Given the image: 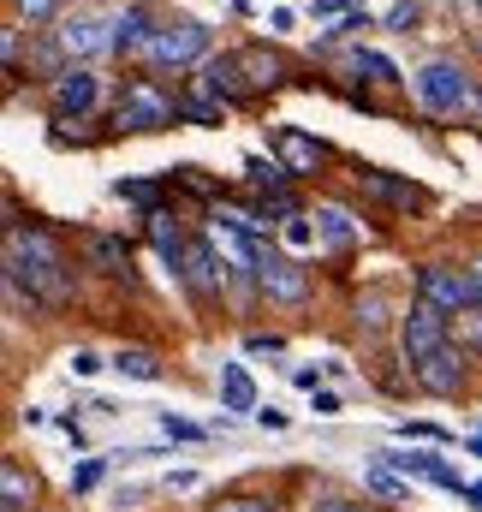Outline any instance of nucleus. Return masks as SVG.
I'll list each match as a JSON object with an SVG mask.
<instances>
[{"instance_id": "11", "label": "nucleus", "mask_w": 482, "mask_h": 512, "mask_svg": "<svg viewBox=\"0 0 482 512\" xmlns=\"http://www.w3.org/2000/svg\"><path fill=\"white\" fill-rule=\"evenodd\" d=\"M149 42H155V12H149V6L120 12L114 30H108V48H114V54H149Z\"/></svg>"}, {"instance_id": "13", "label": "nucleus", "mask_w": 482, "mask_h": 512, "mask_svg": "<svg viewBox=\"0 0 482 512\" xmlns=\"http://www.w3.org/2000/svg\"><path fill=\"white\" fill-rule=\"evenodd\" d=\"M358 179H363V191H375V197L393 203V209H417V203H423V185H405V179H393V173H381V167H363Z\"/></svg>"}, {"instance_id": "39", "label": "nucleus", "mask_w": 482, "mask_h": 512, "mask_svg": "<svg viewBox=\"0 0 482 512\" xmlns=\"http://www.w3.org/2000/svg\"><path fill=\"white\" fill-rule=\"evenodd\" d=\"M471 274H477V286H482V262H477V268H471Z\"/></svg>"}, {"instance_id": "34", "label": "nucleus", "mask_w": 482, "mask_h": 512, "mask_svg": "<svg viewBox=\"0 0 482 512\" xmlns=\"http://www.w3.org/2000/svg\"><path fill=\"white\" fill-rule=\"evenodd\" d=\"M96 370H102V358H96L90 346H84V352H72V376H96Z\"/></svg>"}, {"instance_id": "2", "label": "nucleus", "mask_w": 482, "mask_h": 512, "mask_svg": "<svg viewBox=\"0 0 482 512\" xmlns=\"http://www.w3.org/2000/svg\"><path fill=\"white\" fill-rule=\"evenodd\" d=\"M411 96H417V108L435 114V120H459V114H477L482 108L477 78H471L459 60H423V66L411 72Z\"/></svg>"}, {"instance_id": "18", "label": "nucleus", "mask_w": 482, "mask_h": 512, "mask_svg": "<svg viewBox=\"0 0 482 512\" xmlns=\"http://www.w3.org/2000/svg\"><path fill=\"white\" fill-rule=\"evenodd\" d=\"M149 239H155V251L167 256L173 268H185V251H191V245L179 239V221H173L167 209H155V215H149Z\"/></svg>"}, {"instance_id": "38", "label": "nucleus", "mask_w": 482, "mask_h": 512, "mask_svg": "<svg viewBox=\"0 0 482 512\" xmlns=\"http://www.w3.org/2000/svg\"><path fill=\"white\" fill-rule=\"evenodd\" d=\"M310 512H363V507H346V501H322V507H310Z\"/></svg>"}, {"instance_id": "20", "label": "nucleus", "mask_w": 482, "mask_h": 512, "mask_svg": "<svg viewBox=\"0 0 482 512\" xmlns=\"http://www.w3.org/2000/svg\"><path fill=\"white\" fill-rule=\"evenodd\" d=\"M316 233H322L328 245H352V239H358V221H352L340 203H322V209H316Z\"/></svg>"}, {"instance_id": "36", "label": "nucleus", "mask_w": 482, "mask_h": 512, "mask_svg": "<svg viewBox=\"0 0 482 512\" xmlns=\"http://www.w3.org/2000/svg\"><path fill=\"white\" fill-rule=\"evenodd\" d=\"M292 382H298V387H310V393H316V382H322V370H310V364H298V370H292Z\"/></svg>"}, {"instance_id": "12", "label": "nucleus", "mask_w": 482, "mask_h": 512, "mask_svg": "<svg viewBox=\"0 0 482 512\" xmlns=\"http://www.w3.org/2000/svg\"><path fill=\"white\" fill-rule=\"evenodd\" d=\"M274 155H280V167H286V173H316V167H322V143H316V137H304L298 126L274 131Z\"/></svg>"}, {"instance_id": "16", "label": "nucleus", "mask_w": 482, "mask_h": 512, "mask_svg": "<svg viewBox=\"0 0 482 512\" xmlns=\"http://www.w3.org/2000/svg\"><path fill=\"white\" fill-rule=\"evenodd\" d=\"M96 48H108V30L96 24V18H66L60 24V54H96Z\"/></svg>"}, {"instance_id": "14", "label": "nucleus", "mask_w": 482, "mask_h": 512, "mask_svg": "<svg viewBox=\"0 0 482 512\" xmlns=\"http://www.w3.org/2000/svg\"><path fill=\"white\" fill-rule=\"evenodd\" d=\"M215 245H191V251H185V280H191V292H197V298H215V292H221V268H215Z\"/></svg>"}, {"instance_id": "23", "label": "nucleus", "mask_w": 482, "mask_h": 512, "mask_svg": "<svg viewBox=\"0 0 482 512\" xmlns=\"http://www.w3.org/2000/svg\"><path fill=\"white\" fill-rule=\"evenodd\" d=\"M363 483H369L375 495H387V501H411V483H405V477H393L387 465H369V471H363Z\"/></svg>"}, {"instance_id": "31", "label": "nucleus", "mask_w": 482, "mask_h": 512, "mask_svg": "<svg viewBox=\"0 0 482 512\" xmlns=\"http://www.w3.org/2000/svg\"><path fill=\"white\" fill-rule=\"evenodd\" d=\"M114 191H120V197H131V203H155V185H149V179H120Z\"/></svg>"}, {"instance_id": "9", "label": "nucleus", "mask_w": 482, "mask_h": 512, "mask_svg": "<svg viewBox=\"0 0 482 512\" xmlns=\"http://www.w3.org/2000/svg\"><path fill=\"white\" fill-rule=\"evenodd\" d=\"M381 465H393V471H405V477H429V483H441V489H465L459 471H453L441 453H429V447H393V453H381Z\"/></svg>"}, {"instance_id": "30", "label": "nucleus", "mask_w": 482, "mask_h": 512, "mask_svg": "<svg viewBox=\"0 0 482 512\" xmlns=\"http://www.w3.org/2000/svg\"><path fill=\"white\" fill-rule=\"evenodd\" d=\"M18 12H24L30 24H48V18L60 12V0H18Z\"/></svg>"}, {"instance_id": "26", "label": "nucleus", "mask_w": 482, "mask_h": 512, "mask_svg": "<svg viewBox=\"0 0 482 512\" xmlns=\"http://www.w3.org/2000/svg\"><path fill=\"white\" fill-rule=\"evenodd\" d=\"M90 256H96V262H108L114 274H125V268H131V262H125V251L114 245V239H90Z\"/></svg>"}, {"instance_id": "6", "label": "nucleus", "mask_w": 482, "mask_h": 512, "mask_svg": "<svg viewBox=\"0 0 482 512\" xmlns=\"http://www.w3.org/2000/svg\"><path fill=\"white\" fill-rule=\"evenodd\" d=\"M209 245L233 262V274H244V280L256 274V280H262V262H268V251L256 245V233H250V227H239L233 215H215V227H209Z\"/></svg>"}, {"instance_id": "21", "label": "nucleus", "mask_w": 482, "mask_h": 512, "mask_svg": "<svg viewBox=\"0 0 482 512\" xmlns=\"http://www.w3.org/2000/svg\"><path fill=\"white\" fill-rule=\"evenodd\" d=\"M239 72H250V84H256V90H262V84H280V60H274V54H262V48H244Z\"/></svg>"}, {"instance_id": "1", "label": "nucleus", "mask_w": 482, "mask_h": 512, "mask_svg": "<svg viewBox=\"0 0 482 512\" xmlns=\"http://www.w3.org/2000/svg\"><path fill=\"white\" fill-rule=\"evenodd\" d=\"M6 280L12 292H30V304H66L72 298V262L42 227H12L6 239Z\"/></svg>"}, {"instance_id": "3", "label": "nucleus", "mask_w": 482, "mask_h": 512, "mask_svg": "<svg viewBox=\"0 0 482 512\" xmlns=\"http://www.w3.org/2000/svg\"><path fill=\"white\" fill-rule=\"evenodd\" d=\"M209 24H197V18H173V24H161L155 30V42H149V66H197V60H209Z\"/></svg>"}, {"instance_id": "19", "label": "nucleus", "mask_w": 482, "mask_h": 512, "mask_svg": "<svg viewBox=\"0 0 482 512\" xmlns=\"http://www.w3.org/2000/svg\"><path fill=\"white\" fill-rule=\"evenodd\" d=\"M114 370H120L125 382H161V358L143 352V346H120L114 352Z\"/></svg>"}, {"instance_id": "32", "label": "nucleus", "mask_w": 482, "mask_h": 512, "mask_svg": "<svg viewBox=\"0 0 482 512\" xmlns=\"http://www.w3.org/2000/svg\"><path fill=\"white\" fill-rule=\"evenodd\" d=\"M405 24H417V0H399V6L387 12V30H405Z\"/></svg>"}, {"instance_id": "10", "label": "nucleus", "mask_w": 482, "mask_h": 512, "mask_svg": "<svg viewBox=\"0 0 482 512\" xmlns=\"http://www.w3.org/2000/svg\"><path fill=\"white\" fill-rule=\"evenodd\" d=\"M262 292H268V298H280V304H304L310 280H304V268H298L292 256L268 251V262H262Z\"/></svg>"}, {"instance_id": "7", "label": "nucleus", "mask_w": 482, "mask_h": 512, "mask_svg": "<svg viewBox=\"0 0 482 512\" xmlns=\"http://www.w3.org/2000/svg\"><path fill=\"white\" fill-rule=\"evenodd\" d=\"M417 298L435 304V310H465V304H482V286H477V274L423 268V274H417Z\"/></svg>"}, {"instance_id": "17", "label": "nucleus", "mask_w": 482, "mask_h": 512, "mask_svg": "<svg viewBox=\"0 0 482 512\" xmlns=\"http://www.w3.org/2000/svg\"><path fill=\"white\" fill-rule=\"evenodd\" d=\"M221 405L227 411H256V382L244 364H221Z\"/></svg>"}, {"instance_id": "37", "label": "nucleus", "mask_w": 482, "mask_h": 512, "mask_svg": "<svg viewBox=\"0 0 482 512\" xmlns=\"http://www.w3.org/2000/svg\"><path fill=\"white\" fill-rule=\"evenodd\" d=\"M256 423H262V429H286V411H274V405H268V411H256Z\"/></svg>"}, {"instance_id": "25", "label": "nucleus", "mask_w": 482, "mask_h": 512, "mask_svg": "<svg viewBox=\"0 0 482 512\" xmlns=\"http://www.w3.org/2000/svg\"><path fill=\"white\" fill-rule=\"evenodd\" d=\"M280 179H292V173H286V167H274V161H250V185L280 191Z\"/></svg>"}, {"instance_id": "35", "label": "nucleus", "mask_w": 482, "mask_h": 512, "mask_svg": "<svg viewBox=\"0 0 482 512\" xmlns=\"http://www.w3.org/2000/svg\"><path fill=\"white\" fill-rule=\"evenodd\" d=\"M215 512H274V507L268 501H221Z\"/></svg>"}, {"instance_id": "8", "label": "nucleus", "mask_w": 482, "mask_h": 512, "mask_svg": "<svg viewBox=\"0 0 482 512\" xmlns=\"http://www.w3.org/2000/svg\"><path fill=\"white\" fill-rule=\"evenodd\" d=\"M96 102H102V78H96L90 66H66V72L54 78V114H60V120H84Z\"/></svg>"}, {"instance_id": "5", "label": "nucleus", "mask_w": 482, "mask_h": 512, "mask_svg": "<svg viewBox=\"0 0 482 512\" xmlns=\"http://www.w3.org/2000/svg\"><path fill=\"white\" fill-rule=\"evenodd\" d=\"M179 120V102H167L149 78H131L120 96V108H114V126L120 131H161Z\"/></svg>"}, {"instance_id": "4", "label": "nucleus", "mask_w": 482, "mask_h": 512, "mask_svg": "<svg viewBox=\"0 0 482 512\" xmlns=\"http://www.w3.org/2000/svg\"><path fill=\"white\" fill-rule=\"evenodd\" d=\"M399 352H405V364H411V376L429 364V358H441L447 352V316L435 310V304H411V316H405V328H399Z\"/></svg>"}, {"instance_id": "22", "label": "nucleus", "mask_w": 482, "mask_h": 512, "mask_svg": "<svg viewBox=\"0 0 482 512\" xmlns=\"http://www.w3.org/2000/svg\"><path fill=\"white\" fill-rule=\"evenodd\" d=\"M0 495H6V512H18V507H30V495H36V483L18 471V465H6L0 471Z\"/></svg>"}, {"instance_id": "40", "label": "nucleus", "mask_w": 482, "mask_h": 512, "mask_svg": "<svg viewBox=\"0 0 482 512\" xmlns=\"http://www.w3.org/2000/svg\"><path fill=\"white\" fill-rule=\"evenodd\" d=\"M477 6H482V0H477Z\"/></svg>"}, {"instance_id": "33", "label": "nucleus", "mask_w": 482, "mask_h": 512, "mask_svg": "<svg viewBox=\"0 0 482 512\" xmlns=\"http://www.w3.org/2000/svg\"><path fill=\"white\" fill-rule=\"evenodd\" d=\"M310 405H316V417H340V393H328V387H316Z\"/></svg>"}, {"instance_id": "24", "label": "nucleus", "mask_w": 482, "mask_h": 512, "mask_svg": "<svg viewBox=\"0 0 482 512\" xmlns=\"http://www.w3.org/2000/svg\"><path fill=\"white\" fill-rule=\"evenodd\" d=\"M358 72H369L375 84H399V66H393L387 54H375V48H363L358 54Z\"/></svg>"}, {"instance_id": "29", "label": "nucleus", "mask_w": 482, "mask_h": 512, "mask_svg": "<svg viewBox=\"0 0 482 512\" xmlns=\"http://www.w3.org/2000/svg\"><path fill=\"white\" fill-rule=\"evenodd\" d=\"M161 429H167L173 441H203V429H197V423H185V417H173V411H161Z\"/></svg>"}, {"instance_id": "15", "label": "nucleus", "mask_w": 482, "mask_h": 512, "mask_svg": "<svg viewBox=\"0 0 482 512\" xmlns=\"http://www.w3.org/2000/svg\"><path fill=\"white\" fill-rule=\"evenodd\" d=\"M417 382L429 387V393H453V387L465 382V352H459V346H447L441 358H429V364L417 370Z\"/></svg>"}, {"instance_id": "28", "label": "nucleus", "mask_w": 482, "mask_h": 512, "mask_svg": "<svg viewBox=\"0 0 482 512\" xmlns=\"http://www.w3.org/2000/svg\"><path fill=\"white\" fill-rule=\"evenodd\" d=\"M102 471H108V459H84V465L72 471V489H78V495H84V489H96V483H102Z\"/></svg>"}, {"instance_id": "27", "label": "nucleus", "mask_w": 482, "mask_h": 512, "mask_svg": "<svg viewBox=\"0 0 482 512\" xmlns=\"http://www.w3.org/2000/svg\"><path fill=\"white\" fill-rule=\"evenodd\" d=\"M286 245H292V251H310V245H316V227H310L304 215H292V221H286Z\"/></svg>"}]
</instances>
